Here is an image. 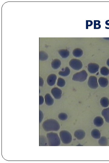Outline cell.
I'll use <instances>...</instances> for the list:
<instances>
[{
    "instance_id": "1",
    "label": "cell",
    "mask_w": 109,
    "mask_h": 163,
    "mask_svg": "<svg viewBox=\"0 0 109 163\" xmlns=\"http://www.w3.org/2000/svg\"><path fill=\"white\" fill-rule=\"evenodd\" d=\"M49 145L51 146H59L60 144V140L57 133H51L47 134Z\"/></svg>"
},
{
    "instance_id": "2",
    "label": "cell",
    "mask_w": 109,
    "mask_h": 163,
    "mask_svg": "<svg viewBox=\"0 0 109 163\" xmlns=\"http://www.w3.org/2000/svg\"><path fill=\"white\" fill-rule=\"evenodd\" d=\"M46 123V130L47 131H57L60 128V126L58 122L55 120L50 119L47 120Z\"/></svg>"
},
{
    "instance_id": "3",
    "label": "cell",
    "mask_w": 109,
    "mask_h": 163,
    "mask_svg": "<svg viewBox=\"0 0 109 163\" xmlns=\"http://www.w3.org/2000/svg\"><path fill=\"white\" fill-rule=\"evenodd\" d=\"M61 140L65 144H69L72 140V136L69 132L66 130H62L59 133Z\"/></svg>"
},
{
    "instance_id": "4",
    "label": "cell",
    "mask_w": 109,
    "mask_h": 163,
    "mask_svg": "<svg viewBox=\"0 0 109 163\" xmlns=\"http://www.w3.org/2000/svg\"><path fill=\"white\" fill-rule=\"evenodd\" d=\"M88 75L86 71L83 70L74 74L73 76L72 79L75 81L83 82L86 80Z\"/></svg>"
},
{
    "instance_id": "5",
    "label": "cell",
    "mask_w": 109,
    "mask_h": 163,
    "mask_svg": "<svg viewBox=\"0 0 109 163\" xmlns=\"http://www.w3.org/2000/svg\"><path fill=\"white\" fill-rule=\"evenodd\" d=\"M69 65L72 68L76 70H80L83 67L81 61L76 59H71L69 62Z\"/></svg>"
},
{
    "instance_id": "6",
    "label": "cell",
    "mask_w": 109,
    "mask_h": 163,
    "mask_svg": "<svg viewBox=\"0 0 109 163\" xmlns=\"http://www.w3.org/2000/svg\"><path fill=\"white\" fill-rule=\"evenodd\" d=\"M88 85L90 88L93 89H96L98 87L97 79L94 76H91L89 78Z\"/></svg>"
},
{
    "instance_id": "7",
    "label": "cell",
    "mask_w": 109,
    "mask_h": 163,
    "mask_svg": "<svg viewBox=\"0 0 109 163\" xmlns=\"http://www.w3.org/2000/svg\"><path fill=\"white\" fill-rule=\"evenodd\" d=\"M99 67V66L98 64L94 63H91L88 64V69L90 73L95 74L98 71Z\"/></svg>"
},
{
    "instance_id": "8",
    "label": "cell",
    "mask_w": 109,
    "mask_h": 163,
    "mask_svg": "<svg viewBox=\"0 0 109 163\" xmlns=\"http://www.w3.org/2000/svg\"><path fill=\"white\" fill-rule=\"evenodd\" d=\"M52 94L55 98L56 99H60L62 96V91L61 90L57 87H55L51 91Z\"/></svg>"
},
{
    "instance_id": "9",
    "label": "cell",
    "mask_w": 109,
    "mask_h": 163,
    "mask_svg": "<svg viewBox=\"0 0 109 163\" xmlns=\"http://www.w3.org/2000/svg\"><path fill=\"white\" fill-rule=\"evenodd\" d=\"M57 76L55 74H51L48 77L47 82L48 84L50 86L54 85L57 79Z\"/></svg>"
},
{
    "instance_id": "10",
    "label": "cell",
    "mask_w": 109,
    "mask_h": 163,
    "mask_svg": "<svg viewBox=\"0 0 109 163\" xmlns=\"http://www.w3.org/2000/svg\"><path fill=\"white\" fill-rule=\"evenodd\" d=\"M74 136L78 140H81L85 137L86 133L83 130H78L75 131Z\"/></svg>"
},
{
    "instance_id": "11",
    "label": "cell",
    "mask_w": 109,
    "mask_h": 163,
    "mask_svg": "<svg viewBox=\"0 0 109 163\" xmlns=\"http://www.w3.org/2000/svg\"><path fill=\"white\" fill-rule=\"evenodd\" d=\"M104 123L103 119L101 117L98 116L95 117L94 120V124L96 127H101L103 125Z\"/></svg>"
},
{
    "instance_id": "12",
    "label": "cell",
    "mask_w": 109,
    "mask_h": 163,
    "mask_svg": "<svg viewBox=\"0 0 109 163\" xmlns=\"http://www.w3.org/2000/svg\"><path fill=\"white\" fill-rule=\"evenodd\" d=\"M45 98L46 104L48 106H51L53 104L54 100L50 94L47 93L45 95Z\"/></svg>"
},
{
    "instance_id": "13",
    "label": "cell",
    "mask_w": 109,
    "mask_h": 163,
    "mask_svg": "<svg viewBox=\"0 0 109 163\" xmlns=\"http://www.w3.org/2000/svg\"><path fill=\"white\" fill-rule=\"evenodd\" d=\"M61 62L59 59H56L53 60L51 63V66L53 68L57 69L60 67Z\"/></svg>"
},
{
    "instance_id": "14",
    "label": "cell",
    "mask_w": 109,
    "mask_h": 163,
    "mask_svg": "<svg viewBox=\"0 0 109 163\" xmlns=\"http://www.w3.org/2000/svg\"><path fill=\"white\" fill-rule=\"evenodd\" d=\"M98 83L100 85L103 87H106L108 84V79L104 77L100 78L98 79Z\"/></svg>"
},
{
    "instance_id": "15",
    "label": "cell",
    "mask_w": 109,
    "mask_h": 163,
    "mask_svg": "<svg viewBox=\"0 0 109 163\" xmlns=\"http://www.w3.org/2000/svg\"><path fill=\"white\" fill-rule=\"evenodd\" d=\"M59 53L63 58H67L69 55V52L67 49H62L58 51Z\"/></svg>"
},
{
    "instance_id": "16",
    "label": "cell",
    "mask_w": 109,
    "mask_h": 163,
    "mask_svg": "<svg viewBox=\"0 0 109 163\" xmlns=\"http://www.w3.org/2000/svg\"><path fill=\"white\" fill-rule=\"evenodd\" d=\"M102 114L104 118L105 121L109 123V108L104 109L102 111Z\"/></svg>"
},
{
    "instance_id": "17",
    "label": "cell",
    "mask_w": 109,
    "mask_h": 163,
    "mask_svg": "<svg viewBox=\"0 0 109 163\" xmlns=\"http://www.w3.org/2000/svg\"><path fill=\"white\" fill-rule=\"evenodd\" d=\"M91 134L92 137L95 139H99L101 137V133L97 129H94L92 130Z\"/></svg>"
},
{
    "instance_id": "18",
    "label": "cell",
    "mask_w": 109,
    "mask_h": 163,
    "mask_svg": "<svg viewBox=\"0 0 109 163\" xmlns=\"http://www.w3.org/2000/svg\"><path fill=\"white\" fill-rule=\"evenodd\" d=\"M72 54L75 57H80L83 55V51L81 49L77 48L73 50Z\"/></svg>"
},
{
    "instance_id": "19",
    "label": "cell",
    "mask_w": 109,
    "mask_h": 163,
    "mask_svg": "<svg viewBox=\"0 0 109 163\" xmlns=\"http://www.w3.org/2000/svg\"><path fill=\"white\" fill-rule=\"evenodd\" d=\"M48 58V54L46 52L42 50L39 53V59L40 60L45 61Z\"/></svg>"
},
{
    "instance_id": "20",
    "label": "cell",
    "mask_w": 109,
    "mask_h": 163,
    "mask_svg": "<svg viewBox=\"0 0 109 163\" xmlns=\"http://www.w3.org/2000/svg\"><path fill=\"white\" fill-rule=\"evenodd\" d=\"M63 70L60 71L59 73V75L66 76H69L70 73V70L69 68L68 67H66L64 69H63Z\"/></svg>"
},
{
    "instance_id": "21",
    "label": "cell",
    "mask_w": 109,
    "mask_h": 163,
    "mask_svg": "<svg viewBox=\"0 0 109 163\" xmlns=\"http://www.w3.org/2000/svg\"><path fill=\"white\" fill-rule=\"evenodd\" d=\"M100 104L104 108H106L109 105V100L105 97L102 98L100 100Z\"/></svg>"
},
{
    "instance_id": "22",
    "label": "cell",
    "mask_w": 109,
    "mask_h": 163,
    "mask_svg": "<svg viewBox=\"0 0 109 163\" xmlns=\"http://www.w3.org/2000/svg\"><path fill=\"white\" fill-rule=\"evenodd\" d=\"M98 143L101 146H106L108 145V139L105 137H102L98 140Z\"/></svg>"
},
{
    "instance_id": "23",
    "label": "cell",
    "mask_w": 109,
    "mask_h": 163,
    "mask_svg": "<svg viewBox=\"0 0 109 163\" xmlns=\"http://www.w3.org/2000/svg\"><path fill=\"white\" fill-rule=\"evenodd\" d=\"M100 73L102 75L108 76L109 74V69L106 67H103L100 69Z\"/></svg>"
},
{
    "instance_id": "24",
    "label": "cell",
    "mask_w": 109,
    "mask_h": 163,
    "mask_svg": "<svg viewBox=\"0 0 109 163\" xmlns=\"http://www.w3.org/2000/svg\"><path fill=\"white\" fill-rule=\"evenodd\" d=\"M66 84V82L64 79L61 78H59L58 80L57 85L60 87H63Z\"/></svg>"
},
{
    "instance_id": "25",
    "label": "cell",
    "mask_w": 109,
    "mask_h": 163,
    "mask_svg": "<svg viewBox=\"0 0 109 163\" xmlns=\"http://www.w3.org/2000/svg\"><path fill=\"white\" fill-rule=\"evenodd\" d=\"M59 118L60 120H65L68 118V115L66 113H62L59 114L58 115Z\"/></svg>"
},
{
    "instance_id": "26",
    "label": "cell",
    "mask_w": 109,
    "mask_h": 163,
    "mask_svg": "<svg viewBox=\"0 0 109 163\" xmlns=\"http://www.w3.org/2000/svg\"><path fill=\"white\" fill-rule=\"evenodd\" d=\"M44 80L43 78L41 77H39V86L40 87H42L44 85Z\"/></svg>"
},
{
    "instance_id": "27",
    "label": "cell",
    "mask_w": 109,
    "mask_h": 163,
    "mask_svg": "<svg viewBox=\"0 0 109 163\" xmlns=\"http://www.w3.org/2000/svg\"><path fill=\"white\" fill-rule=\"evenodd\" d=\"M44 99L43 97L42 96H40V105L43 104L44 103Z\"/></svg>"
},
{
    "instance_id": "28",
    "label": "cell",
    "mask_w": 109,
    "mask_h": 163,
    "mask_svg": "<svg viewBox=\"0 0 109 163\" xmlns=\"http://www.w3.org/2000/svg\"><path fill=\"white\" fill-rule=\"evenodd\" d=\"M107 65L109 67V58L108 59V60L107 61Z\"/></svg>"
},
{
    "instance_id": "29",
    "label": "cell",
    "mask_w": 109,
    "mask_h": 163,
    "mask_svg": "<svg viewBox=\"0 0 109 163\" xmlns=\"http://www.w3.org/2000/svg\"></svg>"
}]
</instances>
